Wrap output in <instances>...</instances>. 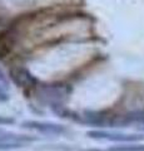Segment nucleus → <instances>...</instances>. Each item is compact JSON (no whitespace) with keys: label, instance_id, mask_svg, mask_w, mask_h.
I'll list each match as a JSON object with an SVG mask.
<instances>
[{"label":"nucleus","instance_id":"f257e3e1","mask_svg":"<svg viewBox=\"0 0 144 151\" xmlns=\"http://www.w3.org/2000/svg\"><path fill=\"white\" fill-rule=\"evenodd\" d=\"M88 136L90 139L96 140H108V141H117V142H138L143 141V135H128L122 132H111V131H103V130H93L88 132Z\"/></svg>","mask_w":144,"mask_h":151},{"label":"nucleus","instance_id":"f03ea898","mask_svg":"<svg viewBox=\"0 0 144 151\" xmlns=\"http://www.w3.org/2000/svg\"><path fill=\"white\" fill-rule=\"evenodd\" d=\"M24 129L35 130L46 135H60L65 132V127L63 125L53 124V122H41V121H24L21 124Z\"/></svg>","mask_w":144,"mask_h":151},{"label":"nucleus","instance_id":"7ed1b4c3","mask_svg":"<svg viewBox=\"0 0 144 151\" xmlns=\"http://www.w3.org/2000/svg\"><path fill=\"white\" fill-rule=\"evenodd\" d=\"M10 77L13 79V82L21 88H31V87H35V84L38 83L34 76L24 68L13 69L10 72Z\"/></svg>","mask_w":144,"mask_h":151},{"label":"nucleus","instance_id":"20e7f679","mask_svg":"<svg viewBox=\"0 0 144 151\" xmlns=\"http://www.w3.org/2000/svg\"><path fill=\"white\" fill-rule=\"evenodd\" d=\"M25 142L19 140H3L0 141V151H8V150H14L19 149L21 146H24Z\"/></svg>","mask_w":144,"mask_h":151},{"label":"nucleus","instance_id":"39448f33","mask_svg":"<svg viewBox=\"0 0 144 151\" xmlns=\"http://www.w3.org/2000/svg\"><path fill=\"white\" fill-rule=\"evenodd\" d=\"M109 151H144V145L132 144V145H122V146H114L109 149Z\"/></svg>","mask_w":144,"mask_h":151},{"label":"nucleus","instance_id":"423d86ee","mask_svg":"<svg viewBox=\"0 0 144 151\" xmlns=\"http://www.w3.org/2000/svg\"><path fill=\"white\" fill-rule=\"evenodd\" d=\"M8 98H9V96H8V88H5L1 83H0V101H6Z\"/></svg>","mask_w":144,"mask_h":151},{"label":"nucleus","instance_id":"0eeeda50","mask_svg":"<svg viewBox=\"0 0 144 151\" xmlns=\"http://www.w3.org/2000/svg\"><path fill=\"white\" fill-rule=\"evenodd\" d=\"M14 119H9V117H1L0 116V125H11L14 124Z\"/></svg>","mask_w":144,"mask_h":151},{"label":"nucleus","instance_id":"6e6552de","mask_svg":"<svg viewBox=\"0 0 144 151\" xmlns=\"http://www.w3.org/2000/svg\"><path fill=\"white\" fill-rule=\"evenodd\" d=\"M88 151H100V150H88Z\"/></svg>","mask_w":144,"mask_h":151}]
</instances>
